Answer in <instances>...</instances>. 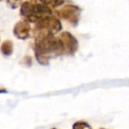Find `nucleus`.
<instances>
[{"instance_id": "6", "label": "nucleus", "mask_w": 129, "mask_h": 129, "mask_svg": "<svg viewBox=\"0 0 129 129\" xmlns=\"http://www.w3.org/2000/svg\"><path fill=\"white\" fill-rule=\"evenodd\" d=\"M13 34L18 39L26 40L32 35V27L31 23L25 20L18 21L13 27Z\"/></svg>"}, {"instance_id": "15", "label": "nucleus", "mask_w": 129, "mask_h": 129, "mask_svg": "<svg viewBox=\"0 0 129 129\" xmlns=\"http://www.w3.org/2000/svg\"><path fill=\"white\" fill-rule=\"evenodd\" d=\"M0 1H2V0H0Z\"/></svg>"}, {"instance_id": "9", "label": "nucleus", "mask_w": 129, "mask_h": 129, "mask_svg": "<svg viewBox=\"0 0 129 129\" xmlns=\"http://www.w3.org/2000/svg\"><path fill=\"white\" fill-rule=\"evenodd\" d=\"M72 129H92V127L88 122L83 121V120H79L73 125Z\"/></svg>"}, {"instance_id": "5", "label": "nucleus", "mask_w": 129, "mask_h": 129, "mask_svg": "<svg viewBox=\"0 0 129 129\" xmlns=\"http://www.w3.org/2000/svg\"><path fill=\"white\" fill-rule=\"evenodd\" d=\"M64 46V55L74 56L79 49V43L74 36H73L70 32L64 31L58 36Z\"/></svg>"}, {"instance_id": "12", "label": "nucleus", "mask_w": 129, "mask_h": 129, "mask_svg": "<svg viewBox=\"0 0 129 129\" xmlns=\"http://www.w3.org/2000/svg\"><path fill=\"white\" fill-rule=\"evenodd\" d=\"M29 1H32V2H38V0H29Z\"/></svg>"}, {"instance_id": "10", "label": "nucleus", "mask_w": 129, "mask_h": 129, "mask_svg": "<svg viewBox=\"0 0 129 129\" xmlns=\"http://www.w3.org/2000/svg\"><path fill=\"white\" fill-rule=\"evenodd\" d=\"M8 6L12 8V9H16L19 6H21L22 0H6Z\"/></svg>"}, {"instance_id": "8", "label": "nucleus", "mask_w": 129, "mask_h": 129, "mask_svg": "<svg viewBox=\"0 0 129 129\" xmlns=\"http://www.w3.org/2000/svg\"><path fill=\"white\" fill-rule=\"evenodd\" d=\"M38 2L53 10L62 6L64 4V0H38Z\"/></svg>"}, {"instance_id": "7", "label": "nucleus", "mask_w": 129, "mask_h": 129, "mask_svg": "<svg viewBox=\"0 0 129 129\" xmlns=\"http://www.w3.org/2000/svg\"><path fill=\"white\" fill-rule=\"evenodd\" d=\"M0 51L6 57H9L13 52V43L10 40L3 42V43L0 46Z\"/></svg>"}, {"instance_id": "14", "label": "nucleus", "mask_w": 129, "mask_h": 129, "mask_svg": "<svg viewBox=\"0 0 129 129\" xmlns=\"http://www.w3.org/2000/svg\"><path fill=\"white\" fill-rule=\"evenodd\" d=\"M99 129H105V128H99Z\"/></svg>"}, {"instance_id": "1", "label": "nucleus", "mask_w": 129, "mask_h": 129, "mask_svg": "<svg viewBox=\"0 0 129 129\" xmlns=\"http://www.w3.org/2000/svg\"><path fill=\"white\" fill-rule=\"evenodd\" d=\"M34 51L36 60L42 66H48L51 58L64 55L62 42L55 36L35 38Z\"/></svg>"}, {"instance_id": "13", "label": "nucleus", "mask_w": 129, "mask_h": 129, "mask_svg": "<svg viewBox=\"0 0 129 129\" xmlns=\"http://www.w3.org/2000/svg\"><path fill=\"white\" fill-rule=\"evenodd\" d=\"M51 129H57V128H55V127H53V128H51Z\"/></svg>"}, {"instance_id": "11", "label": "nucleus", "mask_w": 129, "mask_h": 129, "mask_svg": "<svg viewBox=\"0 0 129 129\" xmlns=\"http://www.w3.org/2000/svg\"><path fill=\"white\" fill-rule=\"evenodd\" d=\"M6 89H5L4 88H0V94L1 93H6Z\"/></svg>"}, {"instance_id": "2", "label": "nucleus", "mask_w": 129, "mask_h": 129, "mask_svg": "<svg viewBox=\"0 0 129 129\" xmlns=\"http://www.w3.org/2000/svg\"><path fill=\"white\" fill-rule=\"evenodd\" d=\"M20 14L23 20L28 21L29 23H36L43 19L53 14L51 9L43 6L39 2H32L27 0L22 2L20 6Z\"/></svg>"}, {"instance_id": "4", "label": "nucleus", "mask_w": 129, "mask_h": 129, "mask_svg": "<svg viewBox=\"0 0 129 129\" xmlns=\"http://www.w3.org/2000/svg\"><path fill=\"white\" fill-rule=\"evenodd\" d=\"M81 13V8L74 5H66L53 12V14L57 18L66 20L73 27H76L79 24Z\"/></svg>"}, {"instance_id": "3", "label": "nucleus", "mask_w": 129, "mask_h": 129, "mask_svg": "<svg viewBox=\"0 0 129 129\" xmlns=\"http://www.w3.org/2000/svg\"><path fill=\"white\" fill-rule=\"evenodd\" d=\"M61 29H62V24L60 20L54 14H51L35 23V27L32 28L31 36L37 38L41 36H55L56 34L60 32Z\"/></svg>"}]
</instances>
